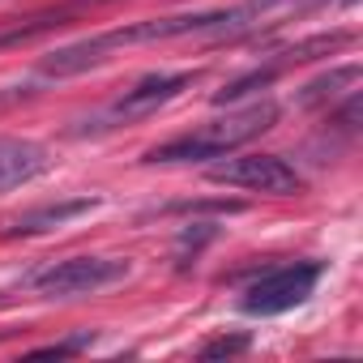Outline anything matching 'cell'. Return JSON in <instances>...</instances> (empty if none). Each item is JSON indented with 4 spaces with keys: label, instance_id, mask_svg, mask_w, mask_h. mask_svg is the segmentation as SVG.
<instances>
[{
    "label": "cell",
    "instance_id": "1",
    "mask_svg": "<svg viewBox=\"0 0 363 363\" xmlns=\"http://www.w3.org/2000/svg\"><path fill=\"white\" fill-rule=\"evenodd\" d=\"M278 124V103L274 99H261L252 107H240V111H227L223 120H210L193 133H179L154 150H145L141 162H210V158H227L231 150L257 141L261 133H269Z\"/></svg>",
    "mask_w": 363,
    "mask_h": 363
},
{
    "label": "cell",
    "instance_id": "2",
    "mask_svg": "<svg viewBox=\"0 0 363 363\" xmlns=\"http://www.w3.org/2000/svg\"><path fill=\"white\" fill-rule=\"evenodd\" d=\"M128 269H133L128 257H65V261H52L48 269H39L30 278V286L43 299H77V295H94V291L124 282Z\"/></svg>",
    "mask_w": 363,
    "mask_h": 363
},
{
    "label": "cell",
    "instance_id": "3",
    "mask_svg": "<svg viewBox=\"0 0 363 363\" xmlns=\"http://www.w3.org/2000/svg\"><path fill=\"white\" fill-rule=\"evenodd\" d=\"M193 82H197V73H150V77H141L137 86H128L116 103H107L94 120H86V128H77V133H107V128L145 120V116H154L158 107H167L171 99H179Z\"/></svg>",
    "mask_w": 363,
    "mask_h": 363
},
{
    "label": "cell",
    "instance_id": "4",
    "mask_svg": "<svg viewBox=\"0 0 363 363\" xmlns=\"http://www.w3.org/2000/svg\"><path fill=\"white\" fill-rule=\"evenodd\" d=\"M210 179L214 184H227V189L265 193V197H295V193H303V175L282 154H244V158L214 162Z\"/></svg>",
    "mask_w": 363,
    "mask_h": 363
},
{
    "label": "cell",
    "instance_id": "5",
    "mask_svg": "<svg viewBox=\"0 0 363 363\" xmlns=\"http://www.w3.org/2000/svg\"><path fill=\"white\" fill-rule=\"evenodd\" d=\"M316 282H320V261H295V265H278V269H269V274H261L248 291H244V299H240V308L248 312V316H278V312H291V308H299L312 291H316Z\"/></svg>",
    "mask_w": 363,
    "mask_h": 363
},
{
    "label": "cell",
    "instance_id": "6",
    "mask_svg": "<svg viewBox=\"0 0 363 363\" xmlns=\"http://www.w3.org/2000/svg\"><path fill=\"white\" fill-rule=\"evenodd\" d=\"M90 210H99V197L48 201V206H35V210H26L22 218H13V223L5 227V235H9V240H18V235H48V231H56V227H69L73 218H82V214H90Z\"/></svg>",
    "mask_w": 363,
    "mask_h": 363
},
{
    "label": "cell",
    "instance_id": "7",
    "mask_svg": "<svg viewBox=\"0 0 363 363\" xmlns=\"http://www.w3.org/2000/svg\"><path fill=\"white\" fill-rule=\"evenodd\" d=\"M52 167V154L48 145L39 141H0V193L5 189H18V184H30V179H39L43 171Z\"/></svg>",
    "mask_w": 363,
    "mask_h": 363
},
{
    "label": "cell",
    "instance_id": "8",
    "mask_svg": "<svg viewBox=\"0 0 363 363\" xmlns=\"http://www.w3.org/2000/svg\"><path fill=\"white\" fill-rule=\"evenodd\" d=\"M350 43V30H333V35H312V39H303V43H291V48H282V52H274V69L278 73H286V69H295V65H308V60H320V56H333L337 48H346Z\"/></svg>",
    "mask_w": 363,
    "mask_h": 363
},
{
    "label": "cell",
    "instance_id": "9",
    "mask_svg": "<svg viewBox=\"0 0 363 363\" xmlns=\"http://www.w3.org/2000/svg\"><path fill=\"white\" fill-rule=\"evenodd\" d=\"M278 77H282V73H278L274 65H261V69H252V73L235 77L231 86H223V90L214 94V107H231V103H244V99H252V94L269 90V86H274Z\"/></svg>",
    "mask_w": 363,
    "mask_h": 363
},
{
    "label": "cell",
    "instance_id": "10",
    "mask_svg": "<svg viewBox=\"0 0 363 363\" xmlns=\"http://www.w3.org/2000/svg\"><path fill=\"white\" fill-rule=\"evenodd\" d=\"M354 82H359V65H342V69H333V73H325V77L308 82V86H303V94H299V103H303V107L333 103V99L342 94V86H354Z\"/></svg>",
    "mask_w": 363,
    "mask_h": 363
},
{
    "label": "cell",
    "instance_id": "11",
    "mask_svg": "<svg viewBox=\"0 0 363 363\" xmlns=\"http://www.w3.org/2000/svg\"><path fill=\"white\" fill-rule=\"evenodd\" d=\"M56 26H65V13H48V18H35L30 26H13V30H5V35H0V48H18V43H30V39L48 35V30H56Z\"/></svg>",
    "mask_w": 363,
    "mask_h": 363
},
{
    "label": "cell",
    "instance_id": "12",
    "mask_svg": "<svg viewBox=\"0 0 363 363\" xmlns=\"http://www.w3.org/2000/svg\"><path fill=\"white\" fill-rule=\"evenodd\" d=\"M94 342V333L90 329H82V333H73L69 342H52V346H39V350H30V359H65V354H77V350H86Z\"/></svg>",
    "mask_w": 363,
    "mask_h": 363
},
{
    "label": "cell",
    "instance_id": "13",
    "mask_svg": "<svg viewBox=\"0 0 363 363\" xmlns=\"http://www.w3.org/2000/svg\"><path fill=\"white\" fill-rule=\"evenodd\" d=\"M244 350H248V333H235V337H227V333H223V337L206 342L197 354H201V359H231V354H244Z\"/></svg>",
    "mask_w": 363,
    "mask_h": 363
},
{
    "label": "cell",
    "instance_id": "14",
    "mask_svg": "<svg viewBox=\"0 0 363 363\" xmlns=\"http://www.w3.org/2000/svg\"><path fill=\"white\" fill-rule=\"evenodd\" d=\"M0 303H5V295H0Z\"/></svg>",
    "mask_w": 363,
    "mask_h": 363
}]
</instances>
